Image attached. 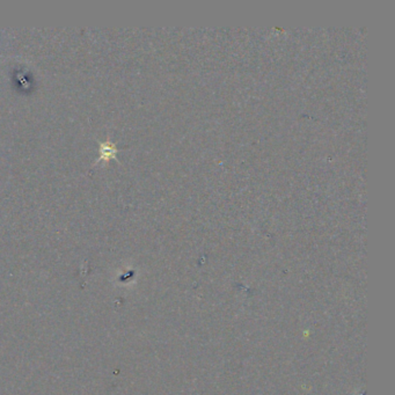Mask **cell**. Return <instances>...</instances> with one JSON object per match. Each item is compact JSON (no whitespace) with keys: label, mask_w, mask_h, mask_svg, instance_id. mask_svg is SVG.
<instances>
[{"label":"cell","mask_w":395,"mask_h":395,"mask_svg":"<svg viewBox=\"0 0 395 395\" xmlns=\"http://www.w3.org/2000/svg\"><path fill=\"white\" fill-rule=\"evenodd\" d=\"M117 152H119V150L116 149V145L114 142L109 140L100 142V157L95 161V165L101 160L109 161L112 159H117Z\"/></svg>","instance_id":"6da1fadb"}]
</instances>
